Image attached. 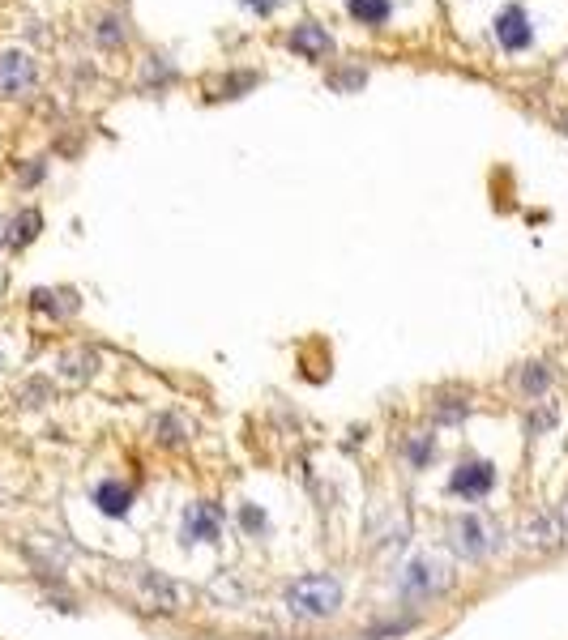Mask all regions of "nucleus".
<instances>
[{
  "label": "nucleus",
  "instance_id": "1",
  "mask_svg": "<svg viewBox=\"0 0 568 640\" xmlns=\"http://www.w3.org/2000/svg\"><path fill=\"white\" fill-rule=\"evenodd\" d=\"M287 611L295 619H329L342 606V581L329 572H312V576H299V581L287 585Z\"/></svg>",
  "mask_w": 568,
  "mask_h": 640
},
{
  "label": "nucleus",
  "instance_id": "2",
  "mask_svg": "<svg viewBox=\"0 0 568 640\" xmlns=\"http://www.w3.org/2000/svg\"><path fill=\"white\" fill-rule=\"evenodd\" d=\"M457 581V572L445 555H415L410 564L402 568L398 576V589L406 598H419V602H428V598H440V594H449Z\"/></svg>",
  "mask_w": 568,
  "mask_h": 640
},
{
  "label": "nucleus",
  "instance_id": "3",
  "mask_svg": "<svg viewBox=\"0 0 568 640\" xmlns=\"http://www.w3.org/2000/svg\"><path fill=\"white\" fill-rule=\"evenodd\" d=\"M496 525L483 517V512H457V517L449 521V547L462 555V559H483V555H492L496 551Z\"/></svg>",
  "mask_w": 568,
  "mask_h": 640
},
{
  "label": "nucleus",
  "instance_id": "4",
  "mask_svg": "<svg viewBox=\"0 0 568 640\" xmlns=\"http://www.w3.org/2000/svg\"><path fill=\"white\" fill-rule=\"evenodd\" d=\"M137 598L150 606V611L163 615H180L188 602H193V589L167 572H137Z\"/></svg>",
  "mask_w": 568,
  "mask_h": 640
},
{
  "label": "nucleus",
  "instance_id": "5",
  "mask_svg": "<svg viewBox=\"0 0 568 640\" xmlns=\"http://www.w3.org/2000/svg\"><path fill=\"white\" fill-rule=\"evenodd\" d=\"M564 525H560V512H534V517L522 525V547L534 555H551L564 547Z\"/></svg>",
  "mask_w": 568,
  "mask_h": 640
},
{
  "label": "nucleus",
  "instance_id": "6",
  "mask_svg": "<svg viewBox=\"0 0 568 640\" xmlns=\"http://www.w3.org/2000/svg\"><path fill=\"white\" fill-rule=\"evenodd\" d=\"M453 495H466V500H483L487 491L496 487V470L487 466V461H466V466H457V474L449 478Z\"/></svg>",
  "mask_w": 568,
  "mask_h": 640
},
{
  "label": "nucleus",
  "instance_id": "7",
  "mask_svg": "<svg viewBox=\"0 0 568 640\" xmlns=\"http://www.w3.org/2000/svg\"><path fill=\"white\" fill-rule=\"evenodd\" d=\"M35 86V60L26 52H0V94H26Z\"/></svg>",
  "mask_w": 568,
  "mask_h": 640
},
{
  "label": "nucleus",
  "instance_id": "8",
  "mask_svg": "<svg viewBox=\"0 0 568 640\" xmlns=\"http://www.w3.org/2000/svg\"><path fill=\"white\" fill-rule=\"evenodd\" d=\"M496 43L504 47V52H526V47L534 43V26L526 18V9H509L496 18Z\"/></svg>",
  "mask_w": 568,
  "mask_h": 640
},
{
  "label": "nucleus",
  "instance_id": "9",
  "mask_svg": "<svg viewBox=\"0 0 568 640\" xmlns=\"http://www.w3.org/2000/svg\"><path fill=\"white\" fill-rule=\"evenodd\" d=\"M218 530H223V512L214 504H193L184 512V525H180L184 542H214Z\"/></svg>",
  "mask_w": 568,
  "mask_h": 640
},
{
  "label": "nucleus",
  "instance_id": "10",
  "mask_svg": "<svg viewBox=\"0 0 568 640\" xmlns=\"http://www.w3.org/2000/svg\"><path fill=\"white\" fill-rule=\"evenodd\" d=\"M291 47H295V52H304L308 60H325V56H329V47H334V43H329V35H325L321 26L304 22V26H295V30H291Z\"/></svg>",
  "mask_w": 568,
  "mask_h": 640
},
{
  "label": "nucleus",
  "instance_id": "11",
  "mask_svg": "<svg viewBox=\"0 0 568 640\" xmlns=\"http://www.w3.org/2000/svg\"><path fill=\"white\" fill-rule=\"evenodd\" d=\"M547 384H551V372H547L543 363H526L522 372H517V393L530 397V402H534V397H543V393H547Z\"/></svg>",
  "mask_w": 568,
  "mask_h": 640
},
{
  "label": "nucleus",
  "instance_id": "12",
  "mask_svg": "<svg viewBox=\"0 0 568 640\" xmlns=\"http://www.w3.org/2000/svg\"><path fill=\"white\" fill-rule=\"evenodd\" d=\"M94 500H99V508L107 512V517H124L129 504H133V495H129V487H120V483H103L99 491H94Z\"/></svg>",
  "mask_w": 568,
  "mask_h": 640
},
{
  "label": "nucleus",
  "instance_id": "13",
  "mask_svg": "<svg viewBox=\"0 0 568 640\" xmlns=\"http://www.w3.org/2000/svg\"><path fill=\"white\" fill-rule=\"evenodd\" d=\"M346 9H351V18L364 22V26H381L389 18V0H346Z\"/></svg>",
  "mask_w": 568,
  "mask_h": 640
},
{
  "label": "nucleus",
  "instance_id": "14",
  "mask_svg": "<svg viewBox=\"0 0 568 640\" xmlns=\"http://www.w3.org/2000/svg\"><path fill=\"white\" fill-rule=\"evenodd\" d=\"M60 372H65L69 380H90L94 376V355H86V350L82 355H65L60 359Z\"/></svg>",
  "mask_w": 568,
  "mask_h": 640
},
{
  "label": "nucleus",
  "instance_id": "15",
  "mask_svg": "<svg viewBox=\"0 0 568 640\" xmlns=\"http://www.w3.org/2000/svg\"><path fill=\"white\" fill-rule=\"evenodd\" d=\"M406 457L415 461V466H428V461L436 457V444H432V436H410V440H406Z\"/></svg>",
  "mask_w": 568,
  "mask_h": 640
},
{
  "label": "nucleus",
  "instance_id": "16",
  "mask_svg": "<svg viewBox=\"0 0 568 640\" xmlns=\"http://www.w3.org/2000/svg\"><path fill=\"white\" fill-rule=\"evenodd\" d=\"M35 227H39V214L26 210L18 222H13V244H26V239H35Z\"/></svg>",
  "mask_w": 568,
  "mask_h": 640
},
{
  "label": "nucleus",
  "instance_id": "17",
  "mask_svg": "<svg viewBox=\"0 0 568 640\" xmlns=\"http://www.w3.org/2000/svg\"><path fill=\"white\" fill-rule=\"evenodd\" d=\"M240 525L248 534H265V512H257L252 504H240Z\"/></svg>",
  "mask_w": 568,
  "mask_h": 640
},
{
  "label": "nucleus",
  "instance_id": "18",
  "mask_svg": "<svg viewBox=\"0 0 568 640\" xmlns=\"http://www.w3.org/2000/svg\"><path fill=\"white\" fill-rule=\"evenodd\" d=\"M551 423H556V406H551V402H543V410L539 414H530V431H534V436H543V431L551 427Z\"/></svg>",
  "mask_w": 568,
  "mask_h": 640
},
{
  "label": "nucleus",
  "instance_id": "19",
  "mask_svg": "<svg viewBox=\"0 0 568 640\" xmlns=\"http://www.w3.org/2000/svg\"><path fill=\"white\" fill-rule=\"evenodd\" d=\"M466 419V402H440L436 406V423H457Z\"/></svg>",
  "mask_w": 568,
  "mask_h": 640
},
{
  "label": "nucleus",
  "instance_id": "20",
  "mask_svg": "<svg viewBox=\"0 0 568 640\" xmlns=\"http://www.w3.org/2000/svg\"><path fill=\"white\" fill-rule=\"evenodd\" d=\"M359 82H364V73H342L338 77V86H359Z\"/></svg>",
  "mask_w": 568,
  "mask_h": 640
},
{
  "label": "nucleus",
  "instance_id": "21",
  "mask_svg": "<svg viewBox=\"0 0 568 640\" xmlns=\"http://www.w3.org/2000/svg\"><path fill=\"white\" fill-rule=\"evenodd\" d=\"M248 5H252V9H261V13H270V9L278 5V0H248Z\"/></svg>",
  "mask_w": 568,
  "mask_h": 640
},
{
  "label": "nucleus",
  "instance_id": "22",
  "mask_svg": "<svg viewBox=\"0 0 568 640\" xmlns=\"http://www.w3.org/2000/svg\"><path fill=\"white\" fill-rule=\"evenodd\" d=\"M560 525H564V534H568V495H564V504H560Z\"/></svg>",
  "mask_w": 568,
  "mask_h": 640
}]
</instances>
